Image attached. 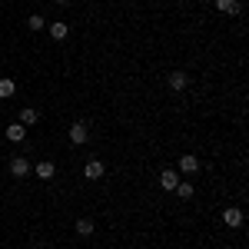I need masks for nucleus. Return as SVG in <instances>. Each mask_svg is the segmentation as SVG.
<instances>
[{"mask_svg": "<svg viewBox=\"0 0 249 249\" xmlns=\"http://www.w3.org/2000/svg\"><path fill=\"white\" fill-rule=\"evenodd\" d=\"M196 170H199V156H193V153L179 156V173H196Z\"/></svg>", "mask_w": 249, "mask_h": 249, "instance_id": "nucleus-7", "label": "nucleus"}, {"mask_svg": "<svg viewBox=\"0 0 249 249\" xmlns=\"http://www.w3.org/2000/svg\"><path fill=\"white\" fill-rule=\"evenodd\" d=\"M193 183H186V179H179V183H176V196H179V199H193Z\"/></svg>", "mask_w": 249, "mask_h": 249, "instance_id": "nucleus-14", "label": "nucleus"}, {"mask_svg": "<svg viewBox=\"0 0 249 249\" xmlns=\"http://www.w3.org/2000/svg\"><path fill=\"white\" fill-rule=\"evenodd\" d=\"M57 3H70V0H57Z\"/></svg>", "mask_w": 249, "mask_h": 249, "instance_id": "nucleus-17", "label": "nucleus"}, {"mask_svg": "<svg viewBox=\"0 0 249 249\" xmlns=\"http://www.w3.org/2000/svg\"><path fill=\"white\" fill-rule=\"evenodd\" d=\"M14 93H17V83H14L10 77H3L0 80V100H10Z\"/></svg>", "mask_w": 249, "mask_h": 249, "instance_id": "nucleus-11", "label": "nucleus"}, {"mask_svg": "<svg viewBox=\"0 0 249 249\" xmlns=\"http://www.w3.org/2000/svg\"><path fill=\"white\" fill-rule=\"evenodd\" d=\"M37 120H40V113L34 110V107H27V110H20V123H23V126H34Z\"/></svg>", "mask_w": 249, "mask_h": 249, "instance_id": "nucleus-12", "label": "nucleus"}, {"mask_svg": "<svg viewBox=\"0 0 249 249\" xmlns=\"http://www.w3.org/2000/svg\"><path fill=\"white\" fill-rule=\"evenodd\" d=\"M23 136H27V126H23V123H10V126H7V140H10V143H23Z\"/></svg>", "mask_w": 249, "mask_h": 249, "instance_id": "nucleus-6", "label": "nucleus"}, {"mask_svg": "<svg viewBox=\"0 0 249 249\" xmlns=\"http://www.w3.org/2000/svg\"><path fill=\"white\" fill-rule=\"evenodd\" d=\"M67 34H70V27H67L63 20H57V23H50V37H53V40H63Z\"/></svg>", "mask_w": 249, "mask_h": 249, "instance_id": "nucleus-13", "label": "nucleus"}, {"mask_svg": "<svg viewBox=\"0 0 249 249\" xmlns=\"http://www.w3.org/2000/svg\"><path fill=\"white\" fill-rule=\"evenodd\" d=\"M10 173H14L17 179H23V176L30 173V163H27L23 156H14V160H10Z\"/></svg>", "mask_w": 249, "mask_h": 249, "instance_id": "nucleus-5", "label": "nucleus"}, {"mask_svg": "<svg viewBox=\"0 0 249 249\" xmlns=\"http://www.w3.org/2000/svg\"><path fill=\"white\" fill-rule=\"evenodd\" d=\"M216 10L219 14H239V3L236 0H216Z\"/></svg>", "mask_w": 249, "mask_h": 249, "instance_id": "nucleus-15", "label": "nucleus"}, {"mask_svg": "<svg viewBox=\"0 0 249 249\" xmlns=\"http://www.w3.org/2000/svg\"><path fill=\"white\" fill-rule=\"evenodd\" d=\"M166 83H170V90H176V93H183V90L190 87V73H186V70H173L170 77H166Z\"/></svg>", "mask_w": 249, "mask_h": 249, "instance_id": "nucleus-1", "label": "nucleus"}, {"mask_svg": "<svg viewBox=\"0 0 249 249\" xmlns=\"http://www.w3.org/2000/svg\"><path fill=\"white\" fill-rule=\"evenodd\" d=\"M243 219H246V216H243L239 206H226V210H223V223H226L230 230H239V226H243Z\"/></svg>", "mask_w": 249, "mask_h": 249, "instance_id": "nucleus-2", "label": "nucleus"}, {"mask_svg": "<svg viewBox=\"0 0 249 249\" xmlns=\"http://www.w3.org/2000/svg\"><path fill=\"white\" fill-rule=\"evenodd\" d=\"M73 230H77V236H93L96 223H93V219H87V216H83V219H77V226H73Z\"/></svg>", "mask_w": 249, "mask_h": 249, "instance_id": "nucleus-10", "label": "nucleus"}, {"mask_svg": "<svg viewBox=\"0 0 249 249\" xmlns=\"http://www.w3.org/2000/svg\"><path fill=\"white\" fill-rule=\"evenodd\" d=\"M87 140H90V130H87V123H73V126H70V143H73V146H83Z\"/></svg>", "mask_w": 249, "mask_h": 249, "instance_id": "nucleus-3", "label": "nucleus"}, {"mask_svg": "<svg viewBox=\"0 0 249 249\" xmlns=\"http://www.w3.org/2000/svg\"><path fill=\"white\" fill-rule=\"evenodd\" d=\"M27 27H30V30H43V17H40V14L27 17Z\"/></svg>", "mask_w": 249, "mask_h": 249, "instance_id": "nucleus-16", "label": "nucleus"}, {"mask_svg": "<svg viewBox=\"0 0 249 249\" xmlns=\"http://www.w3.org/2000/svg\"><path fill=\"white\" fill-rule=\"evenodd\" d=\"M34 173H37L40 179H53V176H57V166H53L50 160H40L37 166H34Z\"/></svg>", "mask_w": 249, "mask_h": 249, "instance_id": "nucleus-4", "label": "nucleus"}, {"mask_svg": "<svg viewBox=\"0 0 249 249\" xmlns=\"http://www.w3.org/2000/svg\"><path fill=\"white\" fill-rule=\"evenodd\" d=\"M176 183H179L176 170H163L160 173V186H163V190H176Z\"/></svg>", "mask_w": 249, "mask_h": 249, "instance_id": "nucleus-9", "label": "nucleus"}, {"mask_svg": "<svg viewBox=\"0 0 249 249\" xmlns=\"http://www.w3.org/2000/svg\"><path fill=\"white\" fill-rule=\"evenodd\" d=\"M103 163H100V160H90V163H87V166H83V176H87V179H100V176H103Z\"/></svg>", "mask_w": 249, "mask_h": 249, "instance_id": "nucleus-8", "label": "nucleus"}]
</instances>
